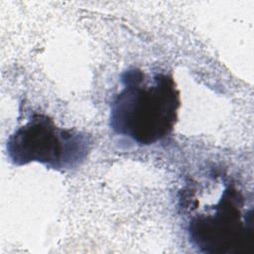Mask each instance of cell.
Masks as SVG:
<instances>
[{"label": "cell", "instance_id": "1", "mask_svg": "<svg viewBox=\"0 0 254 254\" xmlns=\"http://www.w3.org/2000/svg\"><path fill=\"white\" fill-rule=\"evenodd\" d=\"M120 83L109 111V125L114 133L140 146L167 138L174 130L181 106L173 75L150 74L134 67L121 74Z\"/></svg>", "mask_w": 254, "mask_h": 254}, {"label": "cell", "instance_id": "2", "mask_svg": "<svg viewBox=\"0 0 254 254\" xmlns=\"http://www.w3.org/2000/svg\"><path fill=\"white\" fill-rule=\"evenodd\" d=\"M190 243L208 254H246L254 246L253 206L234 184H226L218 198L191 215Z\"/></svg>", "mask_w": 254, "mask_h": 254}, {"label": "cell", "instance_id": "3", "mask_svg": "<svg viewBox=\"0 0 254 254\" xmlns=\"http://www.w3.org/2000/svg\"><path fill=\"white\" fill-rule=\"evenodd\" d=\"M92 145L87 133L58 126L50 116L33 113L8 137L6 150L15 166L39 163L64 172L79 167L87 159Z\"/></svg>", "mask_w": 254, "mask_h": 254}]
</instances>
